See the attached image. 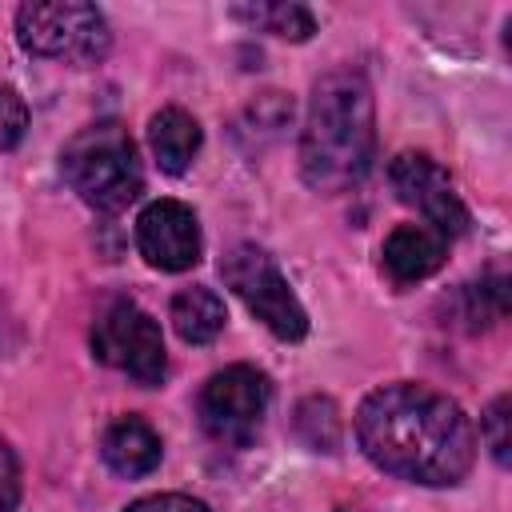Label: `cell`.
<instances>
[{
    "mask_svg": "<svg viewBox=\"0 0 512 512\" xmlns=\"http://www.w3.org/2000/svg\"><path fill=\"white\" fill-rule=\"evenodd\" d=\"M356 444L388 476L448 488L472 472L476 428L456 400L424 384H380L356 408Z\"/></svg>",
    "mask_w": 512,
    "mask_h": 512,
    "instance_id": "6da1fadb",
    "label": "cell"
},
{
    "mask_svg": "<svg viewBox=\"0 0 512 512\" xmlns=\"http://www.w3.org/2000/svg\"><path fill=\"white\" fill-rule=\"evenodd\" d=\"M376 160L372 88L356 68H336L316 80L300 132V172L316 192H348Z\"/></svg>",
    "mask_w": 512,
    "mask_h": 512,
    "instance_id": "7a4b0ae2",
    "label": "cell"
},
{
    "mask_svg": "<svg viewBox=\"0 0 512 512\" xmlns=\"http://www.w3.org/2000/svg\"><path fill=\"white\" fill-rule=\"evenodd\" d=\"M60 172L72 192L96 212H124L144 192V168L124 124L100 120L76 132L60 152Z\"/></svg>",
    "mask_w": 512,
    "mask_h": 512,
    "instance_id": "3957f363",
    "label": "cell"
},
{
    "mask_svg": "<svg viewBox=\"0 0 512 512\" xmlns=\"http://www.w3.org/2000/svg\"><path fill=\"white\" fill-rule=\"evenodd\" d=\"M16 32L32 56L64 60V64H96L112 44L104 12L96 4H80V0L24 4L16 12Z\"/></svg>",
    "mask_w": 512,
    "mask_h": 512,
    "instance_id": "277c9868",
    "label": "cell"
},
{
    "mask_svg": "<svg viewBox=\"0 0 512 512\" xmlns=\"http://www.w3.org/2000/svg\"><path fill=\"white\" fill-rule=\"evenodd\" d=\"M220 276L248 304V312L256 320H264V328L272 336H280V340H304L308 336V312H304L292 284L284 280V272L276 268V260L264 248L236 244L220 260Z\"/></svg>",
    "mask_w": 512,
    "mask_h": 512,
    "instance_id": "5b68a950",
    "label": "cell"
},
{
    "mask_svg": "<svg viewBox=\"0 0 512 512\" xmlns=\"http://www.w3.org/2000/svg\"><path fill=\"white\" fill-rule=\"evenodd\" d=\"M92 356L136 384H160L168 372V352L160 324L132 300H112L92 324Z\"/></svg>",
    "mask_w": 512,
    "mask_h": 512,
    "instance_id": "8992f818",
    "label": "cell"
},
{
    "mask_svg": "<svg viewBox=\"0 0 512 512\" xmlns=\"http://www.w3.org/2000/svg\"><path fill=\"white\" fill-rule=\"evenodd\" d=\"M268 400H272V380L252 364H232L204 384L196 412H200L204 432L216 444L244 448V444H252V436L268 412Z\"/></svg>",
    "mask_w": 512,
    "mask_h": 512,
    "instance_id": "52a82bcc",
    "label": "cell"
},
{
    "mask_svg": "<svg viewBox=\"0 0 512 512\" xmlns=\"http://www.w3.org/2000/svg\"><path fill=\"white\" fill-rule=\"evenodd\" d=\"M388 180H392V192L400 196V204L416 208L424 216V224L432 232H440L444 240L468 232V208H464L456 184L448 180V172L432 156H424V152H400L388 164Z\"/></svg>",
    "mask_w": 512,
    "mask_h": 512,
    "instance_id": "ba28073f",
    "label": "cell"
},
{
    "mask_svg": "<svg viewBox=\"0 0 512 512\" xmlns=\"http://www.w3.org/2000/svg\"><path fill=\"white\" fill-rule=\"evenodd\" d=\"M136 248L160 272H188L200 252V220L180 200H152L136 220Z\"/></svg>",
    "mask_w": 512,
    "mask_h": 512,
    "instance_id": "9c48e42d",
    "label": "cell"
},
{
    "mask_svg": "<svg viewBox=\"0 0 512 512\" xmlns=\"http://www.w3.org/2000/svg\"><path fill=\"white\" fill-rule=\"evenodd\" d=\"M444 256H448V240L428 224H396L380 248V264L396 288L428 280L432 272H440Z\"/></svg>",
    "mask_w": 512,
    "mask_h": 512,
    "instance_id": "30bf717a",
    "label": "cell"
},
{
    "mask_svg": "<svg viewBox=\"0 0 512 512\" xmlns=\"http://www.w3.org/2000/svg\"><path fill=\"white\" fill-rule=\"evenodd\" d=\"M160 452H164V448H160L156 428H152L148 420H140V416H120V420H112L108 432H104V440H100L104 464H108L116 476H128V480L148 476V472L160 464Z\"/></svg>",
    "mask_w": 512,
    "mask_h": 512,
    "instance_id": "8fae6325",
    "label": "cell"
},
{
    "mask_svg": "<svg viewBox=\"0 0 512 512\" xmlns=\"http://www.w3.org/2000/svg\"><path fill=\"white\" fill-rule=\"evenodd\" d=\"M200 140H204V132H200L196 116L184 112V108H176V104L172 108H160L148 120V148H152L156 164L168 176H180L192 164V156L200 152Z\"/></svg>",
    "mask_w": 512,
    "mask_h": 512,
    "instance_id": "7c38bea8",
    "label": "cell"
},
{
    "mask_svg": "<svg viewBox=\"0 0 512 512\" xmlns=\"http://www.w3.org/2000/svg\"><path fill=\"white\" fill-rule=\"evenodd\" d=\"M224 300L204 288V284H192V288H180L172 296V328L184 344H208L224 332Z\"/></svg>",
    "mask_w": 512,
    "mask_h": 512,
    "instance_id": "4fadbf2b",
    "label": "cell"
},
{
    "mask_svg": "<svg viewBox=\"0 0 512 512\" xmlns=\"http://www.w3.org/2000/svg\"><path fill=\"white\" fill-rule=\"evenodd\" d=\"M232 16L284 40H308L316 32V20L304 4H248V8H232Z\"/></svg>",
    "mask_w": 512,
    "mask_h": 512,
    "instance_id": "5bb4252c",
    "label": "cell"
},
{
    "mask_svg": "<svg viewBox=\"0 0 512 512\" xmlns=\"http://www.w3.org/2000/svg\"><path fill=\"white\" fill-rule=\"evenodd\" d=\"M296 436L316 452H336L340 444V412L328 396H308L296 408Z\"/></svg>",
    "mask_w": 512,
    "mask_h": 512,
    "instance_id": "9a60e30c",
    "label": "cell"
},
{
    "mask_svg": "<svg viewBox=\"0 0 512 512\" xmlns=\"http://www.w3.org/2000/svg\"><path fill=\"white\" fill-rule=\"evenodd\" d=\"M460 300H464V320H472V328L504 320L508 316V280H504V272H488L484 280L464 284Z\"/></svg>",
    "mask_w": 512,
    "mask_h": 512,
    "instance_id": "2e32d148",
    "label": "cell"
},
{
    "mask_svg": "<svg viewBox=\"0 0 512 512\" xmlns=\"http://www.w3.org/2000/svg\"><path fill=\"white\" fill-rule=\"evenodd\" d=\"M508 408H512V400L508 396H496L492 404H488V412L480 416V436H484V444H488V452H492V460L504 468L508 464V448H512V436H508Z\"/></svg>",
    "mask_w": 512,
    "mask_h": 512,
    "instance_id": "e0dca14e",
    "label": "cell"
},
{
    "mask_svg": "<svg viewBox=\"0 0 512 512\" xmlns=\"http://www.w3.org/2000/svg\"><path fill=\"white\" fill-rule=\"evenodd\" d=\"M24 132H28V108H24V100L12 88L0 84V148L4 152L16 148L24 140Z\"/></svg>",
    "mask_w": 512,
    "mask_h": 512,
    "instance_id": "ac0fdd59",
    "label": "cell"
},
{
    "mask_svg": "<svg viewBox=\"0 0 512 512\" xmlns=\"http://www.w3.org/2000/svg\"><path fill=\"white\" fill-rule=\"evenodd\" d=\"M124 512H212V508L196 496H184V492H156V496H144V500L128 504Z\"/></svg>",
    "mask_w": 512,
    "mask_h": 512,
    "instance_id": "d6986e66",
    "label": "cell"
},
{
    "mask_svg": "<svg viewBox=\"0 0 512 512\" xmlns=\"http://www.w3.org/2000/svg\"><path fill=\"white\" fill-rule=\"evenodd\" d=\"M20 500V464L8 440H0V512H12Z\"/></svg>",
    "mask_w": 512,
    "mask_h": 512,
    "instance_id": "ffe728a7",
    "label": "cell"
}]
</instances>
